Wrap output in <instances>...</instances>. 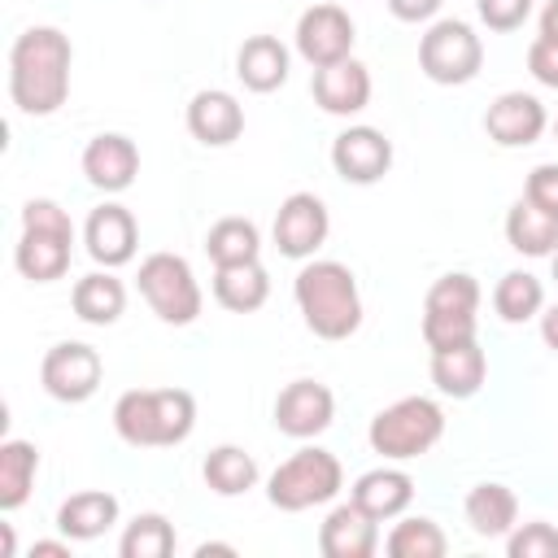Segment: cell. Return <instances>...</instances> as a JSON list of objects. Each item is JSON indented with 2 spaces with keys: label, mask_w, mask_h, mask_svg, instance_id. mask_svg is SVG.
<instances>
[{
  "label": "cell",
  "mask_w": 558,
  "mask_h": 558,
  "mask_svg": "<svg viewBox=\"0 0 558 558\" xmlns=\"http://www.w3.org/2000/svg\"><path fill=\"white\" fill-rule=\"evenodd\" d=\"M70 61L74 48L57 26H31L9 48V96L22 113L44 118L57 113L70 96Z\"/></svg>",
  "instance_id": "obj_1"
},
{
  "label": "cell",
  "mask_w": 558,
  "mask_h": 558,
  "mask_svg": "<svg viewBox=\"0 0 558 558\" xmlns=\"http://www.w3.org/2000/svg\"><path fill=\"white\" fill-rule=\"evenodd\" d=\"M296 305L318 340H349L362 327V292L344 262H310L296 275Z\"/></svg>",
  "instance_id": "obj_2"
},
{
  "label": "cell",
  "mask_w": 558,
  "mask_h": 558,
  "mask_svg": "<svg viewBox=\"0 0 558 558\" xmlns=\"http://www.w3.org/2000/svg\"><path fill=\"white\" fill-rule=\"evenodd\" d=\"M196 423V397L187 388H131L113 405V427L135 449H166L187 440Z\"/></svg>",
  "instance_id": "obj_3"
},
{
  "label": "cell",
  "mask_w": 558,
  "mask_h": 558,
  "mask_svg": "<svg viewBox=\"0 0 558 558\" xmlns=\"http://www.w3.org/2000/svg\"><path fill=\"white\" fill-rule=\"evenodd\" d=\"M70 244H74V222L57 201L35 196L22 205V240L13 253L22 279H31V283L61 279L70 270Z\"/></svg>",
  "instance_id": "obj_4"
},
{
  "label": "cell",
  "mask_w": 558,
  "mask_h": 558,
  "mask_svg": "<svg viewBox=\"0 0 558 558\" xmlns=\"http://www.w3.org/2000/svg\"><path fill=\"white\" fill-rule=\"evenodd\" d=\"M445 432V414L432 397H401L392 405H384L375 418H371V449L384 453V458H418L427 453Z\"/></svg>",
  "instance_id": "obj_5"
},
{
  "label": "cell",
  "mask_w": 558,
  "mask_h": 558,
  "mask_svg": "<svg viewBox=\"0 0 558 558\" xmlns=\"http://www.w3.org/2000/svg\"><path fill=\"white\" fill-rule=\"evenodd\" d=\"M344 484V471H340V458L310 445V449H296L288 462L275 466L270 484H266V497L270 506L296 514V510H310V506H323L340 493Z\"/></svg>",
  "instance_id": "obj_6"
},
{
  "label": "cell",
  "mask_w": 558,
  "mask_h": 558,
  "mask_svg": "<svg viewBox=\"0 0 558 558\" xmlns=\"http://www.w3.org/2000/svg\"><path fill=\"white\" fill-rule=\"evenodd\" d=\"M475 310H480V283L466 270L440 275L423 296V340L427 349H449L462 340H475Z\"/></svg>",
  "instance_id": "obj_7"
},
{
  "label": "cell",
  "mask_w": 558,
  "mask_h": 558,
  "mask_svg": "<svg viewBox=\"0 0 558 558\" xmlns=\"http://www.w3.org/2000/svg\"><path fill=\"white\" fill-rule=\"evenodd\" d=\"M140 296L153 305V314L161 323L187 327L201 314V283L192 275V266L179 253H148L140 262Z\"/></svg>",
  "instance_id": "obj_8"
},
{
  "label": "cell",
  "mask_w": 558,
  "mask_h": 558,
  "mask_svg": "<svg viewBox=\"0 0 558 558\" xmlns=\"http://www.w3.org/2000/svg\"><path fill=\"white\" fill-rule=\"evenodd\" d=\"M484 65V44L480 35L458 22V17H445L436 22L423 39H418V70L432 78V83H445V87H458V83H471Z\"/></svg>",
  "instance_id": "obj_9"
},
{
  "label": "cell",
  "mask_w": 558,
  "mask_h": 558,
  "mask_svg": "<svg viewBox=\"0 0 558 558\" xmlns=\"http://www.w3.org/2000/svg\"><path fill=\"white\" fill-rule=\"evenodd\" d=\"M100 375H105V362L83 340H61L39 362V384L57 401H87L100 388Z\"/></svg>",
  "instance_id": "obj_10"
},
{
  "label": "cell",
  "mask_w": 558,
  "mask_h": 558,
  "mask_svg": "<svg viewBox=\"0 0 558 558\" xmlns=\"http://www.w3.org/2000/svg\"><path fill=\"white\" fill-rule=\"evenodd\" d=\"M353 17L340 9V4H310L296 22V52L323 70V65H336L344 57H353Z\"/></svg>",
  "instance_id": "obj_11"
},
{
  "label": "cell",
  "mask_w": 558,
  "mask_h": 558,
  "mask_svg": "<svg viewBox=\"0 0 558 558\" xmlns=\"http://www.w3.org/2000/svg\"><path fill=\"white\" fill-rule=\"evenodd\" d=\"M331 418H336V397L323 379H292L275 397V427L296 436V440L327 432Z\"/></svg>",
  "instance_id": "obj_12"
},
{
  "label": "cell",
  "mask_w": 558,
  "mask_h": 558,
  "mask_svg": "<svg viewBox=\"0 0 558 558\" xmlns=\"http://www.w3.org/2000/svg\"><path fill=\"white\" fill-rule=\"evenodd\" d=\"M331 166L349 183H375L392 170V140L379 126H349L331 140Z\"/></svg>",
  "instance_id": "obj_13"
},
{
  "label": "cell",
  "mask_w": 558,
  "mask_h": 558,
  "mask_svg": "<svg viewBox=\"0 0 558 558\" xmlns=\"http://www.w3.org/2000/svg\"><path fill=\"white\" fill-rule=\"evenodd\" d=\"M327 205L314 192H292L275 214V244L283 257H310L327 240Z\"/></svg>",
  "instance_id": "obj_14"
},
{
  "label": "cell",
  "mask_w": 558,
  "mask_h": 558,
  "mask_svg": "<svg viewBox=\"0 0 558 558\" xmlns=\"http://www.w3.org/2000/svg\"><path fill=\"white\" fill-rule=\"evenodd\" d=\"M83 174L92 187L100 192H122L135 183L140 174V148L135 140L118 135V131H105V135H92L87 148H83Z\"/></svg>",
  "instance_id": "obj_15"
},
{
  "label": "cell",
  "mask_w": 558,
  "mask_h": 558,
  "mask_svg": "<svg viewBox=\"0 0 558 558\" xmlns=\"http://www.w3.org/2000/svg\"><path fill=\"white\" fill-rule=\"evenodd\" d=\"M484 131L488 140L506 144V148H523L532 140H541L545 131V105L532 92H501L488 113H484Z\"/></svg>",
  "instance_id": "obj_16"
},
{
  "label": "cell",
  "mask_w": 558,
  "mask_h": 558,
  "mask_svg": "<svg viewBox=\"0 0 558 558\" xmlns=\"http://www.w3.org/2000/svg\"><path fill=\"white\" fill-rule=\"evenodd\" d=\"M135 240H140V227L131 218L126 205H96L87 214V227H83V244L92 253V262L100 266H122L135 257Z\"/></svg>",
  "instance_id": "obj_17"
},
{
  "label": "cell",
  "mask_w": 558,
  "mask_h": 558,
  "mask_svg": "<svg viewBox=\"0 0 558 558\" xmlns=\"http://www.w3.org/2000/svg\"><path fill=\"white\" fill-rule=\"evenodd\" d=\"M379 545V519H371L357 501L336 506L318 527V549L327 558H371Z\"/></svg>",
  "instance_id": "obj_18"
},
{
  "label": "cell",
  "mask_w": 558,
  "mask_h": 558,
  "mask_svg": "<svg viewBox=\"0 0 558 558\" xmlns=\"http://www.w3.org/2000/svg\"><path fill=\"white\" fill-rule=\"evenodd\" d=\"M187 131H192V140H201V144H209V148H222V144L240 140V131H244V109H240V100H235L231 92L205 87V92H196V96L187 100Z\"/></svg>",
  "instance_id": "obj_19"
},
{
  "label": "cell",
  "mask_w": 558,
  "mask_h": 558,
  "mask_svg": "<svg viewBox=\"0 0 558 558\" xmlns=\"http://www.w3.org/2000/svg\"><path fill=\"white\" fill-rule=\"evenodd\" d=\"M310 92H314V100H318L327 113H340V118H344V113H357V109H366V100H371V70H366L362 61L344 57V61H336V65L314 70Z\"/></svg>",
  "instance_id": "obj_20"
},
{
  "label": "cell",
  "mask_w": 558,
  "mask_h": 558,
  "mask_svg": "<svg viewBox=\"0 0 558 558\" xmlns=\"http://www.w3.org/2000/svg\"><path fill=\"white\" fill-rule=\"evenodd\" d=\"M484 375H488V357L475 340H462V344H449V349H432V384L445 392V397H475L484 388Z\"/></svg>",
  "instance_id": "obj_21"
},
{
  "label": "cell",
  "mask_w": 558,
  "mask_h": 558,
  "mask_svg": "<svg viewBox=\"0 0 558 558\" xmlns=\"http://www.w3.org/2000/svg\"><path fill=\"white\" fill-rule=\"evenodd\" d=\"M235 74L248 92L266 96L288 83V48L275 35H248L235 52Z\"/></svg>",
  "instance_id": "obj_22"
},
{
  "label": "cell",
  "mask_w": 558,
  "mask_h": 558,
  "mask_svg": "<svg viewBox=\"0 0 558 558\" xmlns=\"http://www.w3.org/2000/svg\"><path fill=\"white\" fill-rule=\"evenodd\" d=\"M410 497H414V480H410L405 471H397V466H375V471L357 475V484H353V493H349V501H357L371 519H392V514H401V510L410 506Z\"/></svg>",
  "instance_id": "obj_23"
},
{
  "label": "cell",
  "mask_w": 558,
  "mask_h": 558,
  "mask_svg": "<svg viewBox=\"0 0 558 558\" xmlns=\"http://www.w3.org/2000/svg\"><path fill=\"white\" fill-rule=\"evenodd\" d=\"M109 523H118V497L105 493V488L70 493V497L57 506V527H61L70 541H92V536H100Z\"/></svg>",
  "instance_id": "obj_24"
},
{
  "label": "cell",
  "mask_w": 558,
  "mask_h": 558,
  "mask_svg": "<svg viewBox=\"0 0 558 558\" xmlns=\"http://www.w3.org/2000/svg\"><path fill=\"white\" fill-rule=\"evenodd\" d=\"M270 296V275L262 262L244 266H214V301L231 314H253Z\"/></svg>",
  "instance_id": "obj_25"
},
{
  "label": "cell",
  "mask_w": 558,
  "mask_h": 558,
  "mask_svg": "<svg viewBox=\"0 0 558 558\" xmlns=\"http://www.w3.org/2000/svg\"><path fill=\"white\" fill-rule=\"evenodd\" d=\"M70 305H74V314H78L83 323L109 327V323H118L122 310H126V288H122V279L109 275V266H105V270H92V275H83V279L74 283Z\"/></svg>",
  "instance_id": "obj_26"
},
{
  "label": "cell",
  "mask_w": 558,
  "mask_h": 558,
  "mask_svg": "<svg viewBox=\"0 0 558 558\" xmlns=\"http://www.w3.org/2000/svg\"><path fill=\"white\" fill-rule=\"evenodd\" d=\"M506 240L514 253H527V257H549L558 248V218L545 214L541 205H532L527 196L510 205L506 214Z\"/></svg>",
  "instance_id": "obj_27"
},
{
  "label": "cell",
  "mask_w": 558,
  "mask_h": 558,
  "mask_svg": "<svg viewBox=\"0 0 558 558\" xmlns=\"http://www.w3.org/2000/svg\"><path fill=\"white\" fill-rule=\"evenodd\" d=\"M466 523L480 532V536H506L510 527H514V519H519V497L506 488V484H497V480H484V484H475L471 493H466Z\"/></svg>",
  "instance_id": "obj_28"
},
{
  "label": "cell",
  "mask_w": 558,
  "mask_h": 558,
  "mask_svg": "<svg viewBox=\"0 0 558 558\" xmlns=\"http://www.w3.org/2000/svg\"><path fill=\"white\" fill-rule=\"evenodd\" d=\"M257 248H262V235H257V222L253 218H240V214H227L209 227L205 235V253L214 266H244V262H257Z\"/></svg>",
  "instance_id": "obj_29"
},
{
  "label": "cell",
  "mask_w": 558,
  "mask_h": 558,
  "mask_svg": "<svg viewBox=\"0 0 558 558\" xmlns=\"http://www.w3.org/2000/svg\"><path fill=\"white\" fill-rule=\"evenodd\" d=\"M39 471V449L31 440H0V510H17L31 497Z\"/></svg>",
  "instance_id": "obj_30"
},
{
  "label": "cell",
  "mask_w": 558,
  "mask_h": 558,
  "mask_svg": "<svg viewBox=\"0 0 558 558\" xmlns=\"http://www.w3.org/2000/svg\"><path fill=\"white\" fill-rule=\"evenodd\" d=\"M201 475L218 497H235V493H248L257 484V458L240 445H218L205 453Z\"/></svg>",
  "instance_id": "obj_31"
},
{
  "label": "cell",
  "mask_w": 558,
  "mask_h": 558,
  "mask_svg": "<svg viewBox=\"0 0 558 558\" xmlns=\"http://www.w3.org/2000/svg\"><path fill=\"white\" fill-rule=\"evenodd\" d=\"M493 305H497V314H501L506 323H523V318L541 314V305H545V288H541V279L527 275V270H510V275L497 279V288H493Z\"/></svg>",
  "instance_id": "obj_32"
},
{
  "label": "cell",
  "mask_w": 558,
  "mask_h": 558,
  "mask_svg": "<svg viewBox=\"0 0 558 558\" xmlns=\"http://www.w3.org/2000/svg\"><path fill=\"white\" fill-rule=\"evenodd\" d=\"M122 558H170L174 554V527L166 514H135L118 545Z\"/></svg>",
  "instance_id": "obj_33"
},
{
  "label": "cell",
  "mask_w": 558,
  "mask_h": 558,
  "mask_svg": "<svg viewBox=\"0 0 558 558\" xmlns=\"http://www.w3.org/2000/svg\"><path fill=\"white\" fill-rule=\"evenodd\" d=\"M384 549L392 558H440L445 554V532H440V523L414 514V519H401L388 532V545Z\"/></svg>",
  "instance_id": "obj_34"
},
{
  "label": "cell",
  "mask_w": 558,
  "mask_h": 558,
  "mask_svg": "<svg viewBox=\"0 0 558 558\" xmlns=\"http://www.w3.org/2000/svg\"><path fill=\"white\" fill-rule=\"evenodd\" d=\"M506 554L510 558H558V527L545 519H532L519 532H510Z\"/></svg>",
  "instance_id": "obj_35"
},
{
  "label": "cell",
  "mask_w": 558,
  "mask_h": 558,
  "mask_svg": "<svg viewBox=\"0 0 558 558\" xmlns=\"http://www.w3.org/2000/svg\"><path fill=\"white\" fill-rule=\"evenodd\" d=\"M488 31H519L532 13V0H475Z\"/></svg>",
  "instance_id": "obj_36"
},
{
  "label": "cell",
  "mask_w": 558,
  "mask_h": 558,
  "mask_svg": "<svg viewBox=\"0 0 558 558\" xmlns=\"http://www.w3.org/2000/svg\"><path fill=\"white\" fill-rule=\"evenodd\" d=\"M523 196H527L532 205H541L545 214L558 218V166H554V161L536 166V170L527 174V183H523Z\"/></svg>",
  "instance_id": "obj_37"
},
{
  "label": "cell",
  "mask_w": 558,
  "mask_h": 558,
  "mask_svg": "<svg viewBox=\"0 0 558 558\" xmlns=\"http://www.w3.org/2000/svg\"><path fill=\"white\" fill-rule=\"evenodd\" d=\"M527 70L545 83V87H558V35H536L532 48H527Z\"/></svg>",
  "instance_id": "obj_38"
},
{
  "label": "cell",
  "mask_w": 558,
  "mask_h": 558,
  "mask_svg": "<svg viewBox=\"0 0 558 558\" xmlns=\"http://www.w3.org/2000/svg\"><path fill=\"white\" fill-rule=\"evenodd\" d=\"M388 9H392V17H401V22H427V17L440 9V0H388Z\"/></svg>",
  "instance_id": "obj_39"
},
{
  "label": "cell",
  "mask_w": 558,
  "mask_h": 558,
  "mask_svg": "<svg viewBox=\"0 0 558 558\" xmlns=\"http://www.w3.org/2000/svg\"><path fill=\"white\" fill-rule=\"evenodd\" d=\"M541 336H545V344L558 353V305H549V310L541 314Z\"/></svg>",
  "instance_id": "obj_40"
},
{
  "label": "cell",
  "mask_w": 558,
  "mask_h": 558,
  "mask_svg": "<svg viewBox=\"0 0 558 558\" xmlns=\"http://www.w3.org/2000/svg\"><path fill=\"white\" fill-rule=\"evenodd\" d=\"M31 558H70V545L65 541H35Z\"/></svg>",
  "instance_id": "obj_41"
},
{
  "label": "cell",
  "mask_w": 558,
  "mask_h": 558,
  "mask_svg": "<svg viewBox=\"0 0 558 558\" xmlns=\"http://www.w3.org/2000/svg\"><path fill=\"white\" fill-rule=\"evenodd\" d=\"M541 35H558V0H549L541 9Z\"/></svg>",
  "instance_id": "obj_42"
},
{
  "label": "cell",
  "mask_w": 558,
  "mask_h": 558,
  "mask_svg": "<svg viewBox=\"0 0 558 558\" xmlns=\"http://www.w3.org/2000/svg\"><path fill=\"white\" fill-rule=\"evenodd\" d=\"M235 549L231 545H218V541H205V545H196V558H231Z\"/></svg>",
  "instance_id": "obj_43"
},
{
  "label": "cell",
  "mask_w": 558,
  "mask_h": 558,
  "mask_svg": "<svg viewBox=\"0 0 558 558\" xmlns=\"http://www.w3.org/2000/svg\"><path fill=\"white\" fill-rule=\"evenodd\" d=\"M0 558H13V527L0 523Z\"/></svg>",
  "instance_id": "obj_44"
},
{
  "label": "cell",
  "mask_w": 558,
  "mask_h": 558,
  "mask_svg": "<svg viewBox=\"0 0 558 558\" xmlns=\"http://www.w3.org/2000/svg\"><path fill=\"white\" fill-rule=\"evenodd\" d=\"M554 279H558V248H554Z\"/></svg>",
  "instance_id": "obj_45"
},
{
  "label": "cell",
  "mask_w": 558,
  "mask_h": 558,
  "mask_svg": "<svg viewBox=\"0 0 558 558\" xmlns=\"http://www.w3.org/2000/svg\"><path fill=\"white\" fill-rule=\"evenodd\" d=\"M554 135H558V122H554Z\"/></svg>",
  "instance_id": "obj_46"
}]
</instances>
